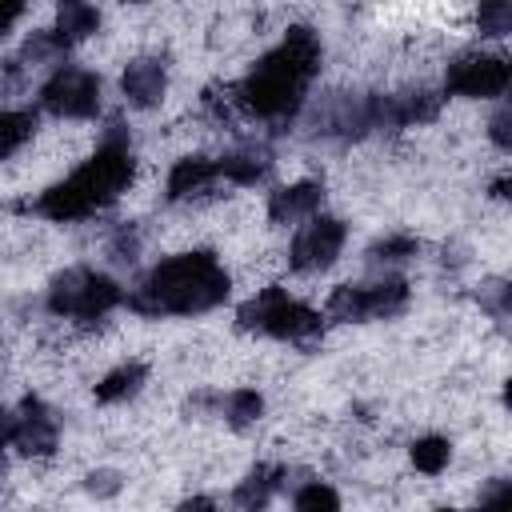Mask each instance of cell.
<instances>
[{
	"label": "cell",
	"instance_id": "obj_1",
	"mask_svg": "<svg viewBox=\"0 0 512 512\" xmlns=\"http://www.w3.org/2000/svg\"><path fill=\"white\" fill-rule=\"evenodd\" d=\"M320 40L312 28H288V36L236 84V104L260 120H284L300 108L308 80L320 72Z\"/></svg>",
	"mask_w": 512,
	"mask_h": 512
},
{
	"label": "cell",
	"instance_id": "obj_2",
	"mask_svg": "<svg viewBox=\"0 0 512 512\" xmlns=\"http://www.w3.org/2000/svg\"><path fill=\"white\" fill-rule=\"evenodd\" d=\"M228 288V272L216 264L212 252H184L156 264L128 296V304L144 316H192L224 304Z\"/></svg>",
	"mask_w": 512,
	"mask_h": 512
},
{
	"label": "cell",
	"instance_id": "obj_3",
	"mask_svg": "<svg viewBox=\"0 0 512 512\" xmlns=\"http://www.w3.org/2000/svg\"><path fill=\"white\" fill-rule=\"evenodd\" d=\"M132 172H136V160H132L128 144L108 140V144L96 148V156L84 160L68 180L52 184V188L36 200V212L48 216V220H80V216H92L96 208L112 204V200L132 184Z\"/></svg>",
	"mask_w": 512,
	"mask_h": 512
},
{
	"label": "cell",
	"instance_id": "obj_4",
	"mask_svg": "<svg viewBox=\"0 0 512 512\" xmlns=\"http://www.w3.org/2000/svg\"><path fill=\"white\" fill-rule=\"evenodd\" d=\"M236 320H240V328H256V332L276 336V340H300V336H312L320 328V312L292 300L284 288L256 292L248 304H240Z\"/></svg>",
	"mask_w": 512,
	"mask_h": 512
},
{
	"label": "cell",
	"instance_id": "obj_5",
	"mask_svg": "<svg viewBox=\"0 0 512 512\" xmlns=\"http://www.w3.org/2000/svg\"><path fill=\"white\" fill-rule=\"evenodd\" d=\"M116 304H120V284L104 272H92V268H68L48 288V308L56 316L92 320V316H104Z\"/></svg>",
	"mask_w": 512,
	"mask_h": 512
},
{
	"label": "cell",
	"instance_id": "obj_6",
	"mask_svg": "<svg viewBox=\"0 0 512 512\" xmlns=\"http://www.w3.org/2000/svg\"><path fill=\"white\" fill-rule=\"evenodd\" d=\"M408 284L404 280H380V284H340L328 296L332 320H384L404 312Z\"/></svg>",
	"mask_w": 512,
	"mask_h": 512
},
{
	"label": "cell",
	"instance_id": "obj_7",
	"mask_svg": "<svg viewBox=\"0 0 512 512\" xmlns=\"http://www.w3.org/2000/svg\"><path fill=\"white\" fill-rule=\"evenodd\" d=\"M40 104L52 116H68V120H88L100 112V80L84 68H56L48 76V84L40 88Z\"/></svg>",
	"mask_w": 512,
	"mask_h": 512
},
{
	"label": "cell",
	"instance_id": "obj_8",
	"mask_svg": "<svg viewBox=\"0 0 512 512\" xmlns=\"http://www.w3.org/2000/svg\"><path fill=\"white\" fill-rule=\"evenodd\" d=\"M508 60L504 56H484V52H468L460 60L448 64L444 88L456 96H500L508 88Z\"/></svg>",
	"mask_w": 512,
	"mask_h": 512
},
{
	"label": "cell",
	"instance_id": "obj_9",
	"mask_svg": "<svg viewBox=\"0 0 512 512\" xmlns=\"http://www.w3.org/2000/svg\"><path fill=\"white\" fill-rule=\"evenodd\" d=\"M340 248H344V224L336 216H308V224L292 240L288 264L296 272H320L340 256Z\"/></svg>",
	"mask_w": 512,
	"mask_h": 512
},
{
	"label": "cell",
	"instance_id": "obj_10",
	"mask_svg": "<svg viewBox=\"0 0 512 512\" xmlns=\"http://www.w3.org/2000/svg\"><path fill=\"white\" fill-rule=\"evenodd\" d=\"M56 432L60 428H56L52 412L40 400H24V408L16 416H8L0 440L12 444V448H20V452H28V456H48L56 448Z\"/></svg>",
	"mask_w": 512,
	"mask_h": 512
},
{
	"label": "cell",
	"instance_id": "obj_11",
	"mask_svg": "<svg viewBox=\"0 0 512 512\" xmlns=\"http://www.w3.org/2000/svg\"><path fill=\"white\" fill-rule=\"evenodd\" d=\"M120 88H124V100H128L132 108H152V104L164 100L168 72H164V64H160L156 56H140V60H132V64L124 68Z\"/></svg>",
	"mask_w": 512,
	"mask_h": 512
},
{
	"label": "cell",
	"instance_id": "obj_12",
	"mask_svg": "<svg viewBox=\"0 0 512 512\" xmlns=\"http://www.w3.org/2000/svg\"><path fill=\"white\" fill-rule=\"evenodd\" d=\"M324 200V188L316 180H300V184H288V188H276L272 200H268V216L272 224H292V220H304L320 208Z\"/></svg>",
	"mask_w": 512,
	"mask_h": 512
},
{
	"label": "cell",
	"instance_id": "obj_13",
	"mask_svg": "<svg viewBox=\"0 0 512 512\" xmlns=\"http://www.w3.org/2000/svg\"><path fill=\"white\" fill-rule=\"evenodd\" d=\"M280 476H284V468H268V464L252 468V472L236 484V492H232L236 508H240V512H264L268 500H272V492L280 488Z\"/></svg>",
	"mask_w": 512,
	"mask_h": 512
},
{
	"label": "cell",
	"instance_id": "obj_14",
	"mask_svg": "<svg viewBox=\"0 0 512 512\" xmlns=\"http://www.w3.org/2000/svg\"><path fill=\"white\" fill-rule=\"evenodd\" d=\"M216 180V160L204 156H184L176 160V168L168 172V200H184L192 192H204Z\"/></svg>",
	"mask_w": 512,
	"mask_h": 512
},
{
	"label": "cell",
	"instance_id": "obj_15",
	"mask_svg": "<svg viewBox=\"0 0 512 512\" xmlns=\"http://www.w3.org/2000/svg\"><path fill=\"white\" fill-rule=\"evenodd\" d=\"M96 28H100V12H96V8H88V4H64V8L56 12V28H52V36L68 48V44L92 36Z\"/></svg>",
	"mask_w": 512,
	"mask_h": 512
},
{
	"label": "cell",
	"instance_id": "obj_16",
	"mask_svg": "<svg viewBox=\"0 0 512 512\" xmlns=\"http://www.w3.org/2000/svg\"><path fill=\"white\" fill-rule=\"evenodd\" d=\"M268 164H272L268 152L244 148V152H228L224 160H216V176H228L232 184H256V180H264Z\"/></svg>",
	"mask_w": 512,
	"mask_h": 512
},
{
	"label": "cell",
	"instance_id": "obj_17",
	"mask_svg": "<svg viewBox=\"0 0 512 512\" xmlns=\"http://www.w3.org/2000/svg\"><path fill=\"white\" fill-rule=\"evenodd\" d=\"M144 376H148V368H144L140 360H132V364H120L116 372H108V376L96 384V400H104V404L128 400V396H136V392H140Z\"/></svg>",
	"mask_w": 512,
	"mask_h": 512
},
{
	"label": "cell",
	"instance_id": "obj_18",
	"mask_svg": "<svg viewBox=\"0 0 512 512\" xmlns=\"http://www.w3.org/2000/svg\"><path fill=\"white\" fill-rule=\"evenodd\" d=\"M36 128V116L24 112V108H12V112H0V160H8Z\"/></svg>",
	"mask_w": 512,
	"mask_h": 512
},
{
	"label": "cell",
	"instance_id": "obj_19",
	"mask_svg": "<svg viewBox=\"0 0 512 512\" xmlns=\"http://www.w3.org/2000/svg\"><path fill=\"white\" fill-rule=\"evenodd\" d=\"M448 456H452V444L444 436H424V440L412 444V464L420 472H428V476H436L448 464Z\"/></svg>",
	"mask_w": 512,
	"mask_h": 512
},
{
	"label": "cell",
	"instance_id": "obj_20",
	"mask_svg": "<svg viewBox=\"0 0 512 512\" xmlns=\"http://www.w3.org/2000/svg\"><path fill=\"white\" fill-rule=\"evenodd\" d=\"M296 512H340V496H336V488L312 480L296 492Z\"/></svg>",
	"mask_w": 512,
	"mask_h": 512
},
{
	"label": "cell",
	"instance_id": "obj_21",
	"mask_svg": "<svg viewBox=\"0 0 512 512\" xmlns=\"http://www.w3.org/2000/svg\"><path fill=\"white\" fill-rule=\"evenodd\" d=\"M260 412H264L260 392L240 388V392H232V396H228V420H232V424H252Z\"/></svg>",
	"mask_w": 512,
	"mask_h": 512
},
{
	"label": "cell",
	"instance_id": "obj_22",
	"mask_svg": "<svg viewBox=\"0 0 512 512\" xmlns=\"http://www.w3.org/2000/svg\"><path fill=\"white\" fill-rule=\"evenodd\" d=\"M512 28V4L508 0H492L480 8V32L488 36H504Z\"/></svg>",
	"mask_w": 512,
	"mask_h": 512
},
{
	"label": "cell",
	"instance_id": "obj_23",
	"mask_svg": "<svg viewBox=\"0 0 512 512\" xmlns=\"http://www.w3.org/2000/svg\"><path fill=\"white\" fill-rule=\"evenodd\" d=\"M416 240L412 236H388L380 244H372V260H404V256H416Z\"/></svg>",
	"mask_w": 512,
	"mask_h": 512
},
{
	"label": "cell",
	"instance_id": "obj_24",
	"mask_svg": "<svg viewBox=\"0 0 512 512\" xmlns=\"http://www.w3.org/2000/svg\"><path fill=\"white\" fill-rule=\"evenodd\" d=\"M480 512H512V484L496 480L484 496H480Z\"/></svg>",
	"mask_w": 512,
	"mask_h": 512
},
{
	"label": "cell",
	"instance_id": "obj_25",
	"mask_svg": "<svg viewBox=\"0 0 512 512\" xmlns=\"http://www.w3.org/2000/svg\"><path fill=\"white\" fill-rule=\"evenodd\" d=\"M508 124H512V112H508V108H500V112L492 116V140H496L500 148H508V144H512V132H508Z\"/></svg>",
	"mask_w": 512,
	"mask_h": 512
},
{
	"label": "cell",
	"instance_id": "obj_26",
	"mask_svg": "<svg viewBox=\"0 0 512 512\" xmlns=\"http://www.w3.org/2000/svg\"><path fill=\"white\" fill-rule=\"evenodd\" d=\"M88 488L100 492V496H108V492L120 488V480H116V472H92V476H88Z\"/></svg>",
	"mask_w": 512,
	"mask_h": 512
},
{
	"label": "cell",
	"instance_id": "obj_27",
	"mask_svg": "<svg viewBox=\"0 0 512 512\" xmlns=\"http://www.w3.org/2000/svg\"><path fill=\"white\" fill-rule=\"evenodd\" d=\"M20 16H24V4H4V0H0V36H4Z\"/></svg>",
	"mask_w": 512,
	"mask_h": 512
},
{
	"label": "cell",
	"instance_id": "obj_28",
	"mask_svg": "<svg viewBox=\"0 0 512 512\" xmlns=\"http://www.w3.org/2000/svg\"><path fill=\"white\" fill-rule=\"evenodd\" d=\"M180 512H216V504H212L208 496H192V500L180 504Z\"/></svg>",
	"mask_w": 512,
	"mask_h": 512
},
{
	"label": "cell",
	"instance_id": "obj_29",
	"mask_svg": "<svg viewBox=\"0 0 512 512\" xmlns=\"http://www.w3.org/2000/svg\"><path fill=\"white\" fill-rule=\"evenodd\" d=\"M436 512H456V508H436Z\"/></svg>",
	"mask_w": 512,
	"mask_h": 512
},
{
	"label": "cell",
	"instance_id": "obj_30",
	"mask_svg": "<svg viewBox=\"0 0 512 512\" xmlns=\"http://www.w3.org/2000/svg\"><path fill=\"white\" fill-rule=\"evenodd\" d=\"M0 472H4V460H0Z\"/></svg>",
	"mask_w": 512,
	"mask_h": 512
}]
</instances>
